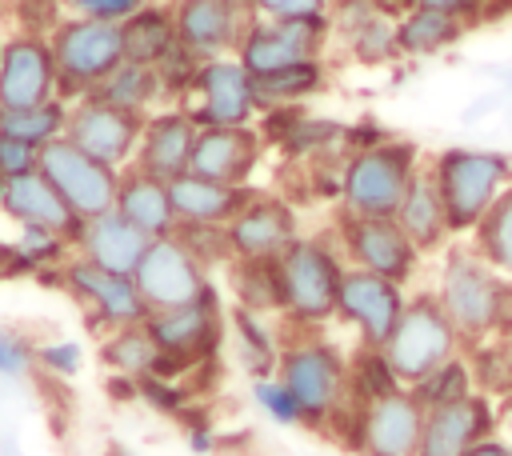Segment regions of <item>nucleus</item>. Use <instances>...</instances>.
<instances>
[{
  "mask_svg": "<svg viewBox=\"0 0 512 456\" xmlns=\"http://www.w3.org/2000/svg\"><path fill=\"white\" fill-rule=\"evenodd\" d=\"M276 380L296 396L308 428L352 436L360 404L348 396V356L320 336V328H292L280 344Z\"/></svg>",
  "mask_w": 512,
  "mask_h": 456,
  "instance_id": "f257e3e1",
  "label": "nucleus"
},
{
  "mask_svg": "<svg viewBox=\"0 0 512 456\" xmlns=\"http://www.w3.org/2000/svg\"><path fill=\"white\" fill-rule=\"evenodd\" d=\"M432 292L444 304L448 320L456 324L464 348L512 336V280L488 268L472 252V244L444 248Z\"/></svg>",
  "mask_w": 512,
  "mask_h": 456,
  "instance_id": "f03ea898",
  "label": "nucleus"
},
{
  "mask_svg": "<svg viewBox=\"0 0 512 456\" xmlns=\"http://www.w3.org/2000/svg\"><path fill=\"white\" fill-rule=\"evenodd\" d=\"M344 252L332 232L296 236L280 260V316L288 328H320L336 316V296L344 280Z\"/></svg>",
  "mask_w": 512,
  "mask_h": 456,
  "instance_id": "7ed1b4c3",
  "label": "nucleus"
},
{
  "mask_svg": "<svg viewBox=\"0 0 512 456\" xmlns=\"http://www.w3.org/2000/svg\"><path fill=\"white\" fill-rule=\"evenodd\" d=\"M424 168L440 192L452 236H472V228L512 184V156L496 148H444Z\"/></svg>",
  "mask_w": 512,
  "mask_h": 456,
  "instance_id": "20e7f679",
  "label": "nucleus"
},
{
  "mask_svg": "<svg viewBox=\"0 0 512 456\" xmlns=\"http://www.w3.org/2000/svg\"><path fill=\"white\" fill-rule=\"evenodd\" d=\"M460 352H464V340H460L456 324L448 320L444 304L436 300V292L420 288L416 296H408V304L384 344V360L392 364L396 380L404 388H412L416 380H424L432 368L448 364Z\"/></svg>",
  "mask_w": 512,
  "mask_h": 456,
  "instance_id": "39448f33",
  "label": "nucleus"
},
{
  "mask_svg": "<svg viewBox=\"0 0 512 456\" xmlns=\"http://www.w3.org/2000/svg\"><path fill=\"white\" fill-rule=\"evenodd\" d=\"M56 72H60V100L76 104L92 96L120 64H124V32L112 20H84L64 16L48 36Z\"/></svg>",
  "mask_w": 512,
  "mask_h": 456,
  "instance_id": "423d86ee",
  "label": "nucleus"
},
{
  "mask_svg": "<svg viewBox=\"0 0 512 456\" xmlns=\"http://www.w3.org/2000/svg\"><path fill=\"white\" fill-rule=\"evenodd\" d=\"M420 148L404 136H392L360 156H348L344 164V192L340 208L356 216H396L404 188L420 172Z\"/></svg>",
  "mask_w": 512,
  "mask_h": 456,
  "instance_id": "0eeeda50",
  "label": "nucleus"
},
{
  "mask_svg": "<svg viewBox=\"0 0 512 456\" xmlns=\"http://www.w3.org/2000/svg\"><path fill=\"white\" fill-rule=\"evenodd\" d=\"M144 328L152 332L156 348L164 352L160 376L168 380H184L196 368H212L220 344H224V312H220V292H208L196 304H180V308H164L152 312L144 320Z\"/></svg>",
  "mask_w": 512,
  "mask_h": 456,
  "instance_id": "6e6552de",
  "label": "nucleus"
},
{
  "mask_svg": "<svg viewBox=\"0 0 512 456\" xmlns=\"http://www.w3.org/2000/svg\"><path fill=\"white\" fill-rule=\"evenodd\" d=\"M328 232L336 236L344 260L352 268L376 272L396 284H408L420 272V252L392 216H356V212L340 208Z\"/></svg>",
  "mask_w": 512,
  "mask_h": 456,
  "instance_id": "1a4fd4ad",
  "label": "nucleus"
},
{
  "mask_svg": "<svg viewBox=\"0 0 512 456\" xmlns=\"http://www.w3.org/2000/svg\"><path fill=\"white\" fill-rule=\"evenodd\" d=\"M48 184L64 196V204L76 212V220H92L116 208V188H120V172L92 160L88 152H80L68 136H56L52 144L40 148V164H36Z\"/></svg>",
  "mask_w": 512,
  "mask_h": 456,
  "instance_id": "9d476101",
  "label": "nucleus"
},
{
  "mask_svg": "<svg viewBox=\"0 0 512 456\" xmlns=\"http://www.w3.org/2000/svg\"><path fill=\"white\" fill-rule=\"evenodd\" d=\"M56 280L80 300V308L88 312V324L100 328V332L128 328V324H144V320L152 316L132 276L96 268V264H88L84 256H68V260L56 268Z\"/></svg>",
  "mask_w": 512,
  "mask_h": 456,
  "instance_id": "9b49d317",
  "label": "nucleus"
},
{
  "mask_svg": "<svg viewBox=\"0 0 512 456\" xmlns=\"http://www.w3.org/2000/svg\"><path fill=\"white\" fill-rule=\"evenodd\" d=\"M144 112H128V108H116L100 96H84L76 104H68V128L64 136L88 152L92 160L124 172L132 160H136V148H140V136H144Z\"/></svg>",
  "mask_w": 512,
  "mask_h": 456,
  "instance_id": "f8f14e48",
  "label": "nucleus"
},
{
  "mask_svg": "<svg viewBox=\"0 0 512 456\" xmlns=\"http://www.w3.org/2000/svg\"><path fill=\"white\" fill-rule=\"evenodd\" d=\"M148 312H164V308H180V304H196L208 292H216V284L208 280V268L176 240V236H160L148 244V252L140 256L136 272H132Z\"/></svg>",
  "mask_w": 512,
  "mask_h": 456,
  "instance_id": "ddd939ff",
  "label": "nucleus"
},
{
  "mask_svg": "<svg viewBox=\"0 0 512 456\" xmlns=\"http://www.w3.org/2000/svg\"><path fill=\"white\" fill-rule=\"evenodd\" d=\"M332 24L328 16H308V20H252V28L244 32L236 60L248 68V76L260 72H276L288 64H304V60H324Z\"/></svg>",
  "mask_w": 512,
  "mask_h": 456,
  "instance_id": "4468645a",
  "label": "nucleus"
},
{
  "mask_svg": "<svg viewBox=\"0 0 512 456\" xmlns=\"http://www.w3.org/2000/svg\"><path fill=\"white\" fill-rule=\"evenodd\" d=\"M196 128H244L260 116L252 96V76L236 56L204 60L192 84V100L180 104Z\"/></svg>",
  "mask_w": 512,
  "mask_h": 456,
  "instance_id": "2eb2a0df",
  "label": "nucleus"
},
{
  "mask_svg": "<svg viewBox=\"0 0 512 456\" xmlns=\"http://www.w3.org/2000/svg\"><path fill=\"white\" fill-rule=\"evenodd\" d=\"M404 304H408L404 284L384 280L364 268H352V264L344 268L340 296H336V320H344L356 332L360 348H384Z\"/></svg>",
  "mask_w": 512,
  "mask_h": 456,
  "instance_id": "dca6fc26",
  "label": "nucleus"
},
{
  "mask_svg": "<svg viewBox=\"0 0 512 456\" xmlns=\"http://www.w3.org/2000/svg\"><path fill=\"white\" fill-rule=\"evenodd\" d=\"M424 432V408L408 388L360 404L348 448L360 456H416Z\"/></svg>",
  "mask_w": 512,
  "mask_h": 456,
  "instance_id": "f3484780",
  "label": "nucleus"
},
{
  "mask_svg": "<svg viewBox=\"0 0 512 456\" xmlns=\"http://www.w3.org/2000/svg\"><path fill=\"white\" fill-rule=\"evenodd\" d=\"M60 100V72L48 36L16 32L0 40V108H36Z\"/></svg>",
  "mask_w": 512,
  "mask_h": 456,
  "instance_id": "a211bd4d",
  "label": "nucleus"
},
{
  "mask_svg": "<svg viewBox=\"0 0 512 456\" xmlns=\"http://www.w3.org/2000/svg\"><path fill=\"white\" fill-rule=\"evenodd\" d=\"M176 44L200 60L236 56L244 32L252 28V12L244 0H176Z\"/></svg>",
  "mask_w": 512,
  "mask_h": 456,
  "instance_id": "6ab92c4d",
  "label": "nucleus"
},
{
  "mask_svg": "<svg viewBox=\"0 0 512 456\" xmlns=\"http://www.w3.org/2000/svg\"><path fill=\"white\" fill-rule=\"evenodd\" d=\"M300 236L296 208L276 192H252V200L228 224L232 260H280V252Z\"/></svg>",
  "mask_w": 512,
  "mask_h": 456,
  "instance_id": "aec40b11",
  "label": "nucleus"
},
{
  "mask_svg": "<svg viewBox=\"0 0 512 456\" xmlns=\"http://www.w3.org/2000/svg\"><path fill=\"white\" fill-rule=\"evenodd\" d=\"M496 432V400L488 392H472L456 404L428 408L424 412V432H420V452L416 456H464L472 444Z\"/></svg>",
  "mask_w": 512,
  "mask_h": 456,
  "instance_id": "412c9836",
  "label": "nucleus"
},
{
  "mask_svg": "<svg viewBox=\"0 0 512 456\" xmlns=\"http://www.w3.org/2000/svg\"><path fill=\"white\" fill-rule=\"evenodd\" d=\"M264 140L256 132V124L244 128H200L196 144H192V160L188 172L216 180V184H248L260 156H264Z\"/></svg>",
  "mask_w": 512,
  "mask_h": 456,
  "instance_id": "4be33fe9",
  "label": "nucleus"
},
{
  "mask_svg": "<svg viewBox=\"0 0 512 456\" xmlns=\"http://www.w3.org/2000/svg\"><path fill=\"white\" fill-rule=\"evenodd\" d=\"M0 212L16 228H48L64 240H76V232H80L76 212L64 204V196L48 184V176L40 168L20 172V176H0Z\"/></svg>",
  "mask_w": 512,
  "mask_h": 456,
  "instance_id": "5701e85b",
  "label": "nucleus"
},
{
  "mask_svg": "<svg viewBox=\"0 0 512 456\" xmlns=\"http://www.w3.org/2000/svg\"><path fill=\"white\" fill-rule=\"evenodd\" d=\"M196 124L184 108H160V112H148L144 120V136H140V148H136V160L132 168L172 184L176 176L188 172V160H192V144H196Z\"/></svg>",
  "mask_w": 512,
  "mask_h": 456,
  "instance_id": "b1692460",
  "label": "nucleus"
},
{
  "mask_svg": "<svg viewBox=\"0 0 512 456\" xmlns=\"http://www.w3.org/2000/svg\"><path fill=\"white\" fill-rule=\"evenodd\" d=\"M148 244H152V240H148L140 228H132L116 208L104 212V216L84 220L80 232H76V240H72L76 256H84V260L96 264V268L120 272V276H132V272H136V264H140V256L148 252Z\"/></svg>",
  "mask_w": 512,
  "mask_h": 456,
  "instance_id": "393cba45",
  "label": "nucleus"
},
{
  "mask_svg": "<svg viewBox=\"0 0 512 456\" xmlns=\"http://www.w3.org/2000/svg\"><path fill=\"white\" fill-rule=\"evenodd\" d=\"M252 192L256 188H248V184H216V180H204L192 172H184L168 184L176 224H212V228H228L236 220V212L252 200Z\"/></svg>",
  "mask_w": 512,
  "mask_h": 456,
  "instance_id": "a878e982",
  "label": "nucleus"
},
{
  "mask_svg": "<svg viewBox=\"0 0 512 456\" xmlns=\"http://www.w3.org/2000/svg\"><path fill=\"white\" fill-rule=\"evenodd\" d=\"M116 212L140 228L148 240H160V236H172L176 232V212H172V196H168V184L140 172V168H124L120 172V188H116Z\"/></svg>",
  "mask_w": 512,
  "mask_h": 456,
  "instance_id": "bb28decb",
  "label": "nucleus"
},
{
  "mask_svg": "<svg viewBox=\"0 0 512 456\" xmlns=\"http://www.w3.org/2000/svg\"><path fill=\"white\" fill-rule=\"evenodd\" d=\"M392 220L404 228V236L416 244L420 256L444 252L448 240H452L448 216H444V204H440V192H436L428 168H420V172L412 176V184L404 188V200H400V208H396Z\"/></svg>",
  "mask_w": 512,
  "mask_h": 456,
  "instance_id": "cd10ccee",
  "label": "nucleus"
},
{
  "mask_svg": "<svg viewBox=\"0 0 512 456\" xmlns=\"http://www.w3.org/2000/svg\"><path fill=\"white\" fill-rule=\"evenodd\" d=\"M120 32H124V60L128 64L156 68L176 48V16H172V4H144L140 12H132L120 24Z\"/></svg>",
  "mask_w": 512,
  "mask_h": 456,
  "instance_id": "c85d7f7f",
  "label": "nucleus"
},
{
  "mask_svg": "<svg viewBox=\"0 0 512 456\" xmlns=\"http://www.w3.org/2000/svg\"><path fill=\"white\" fill-rule=\"evenodd\" d=\"M464 28H468V24H460L456 16H444V12H436V8L416 4V8H408V12L396 20V48H400V56H408V60L440 56V52H448V48L464 36Z\"/></svg>",
  "mask_w": 512,
  "mask_h": 456,
  "instance_id": "c756f323",
  "label": "nucleus"
},
{
  "mask_svg": "<svg viewBox=\"0 0 512 456\" xmlns=\"http://www.w3.org/2000/svg\"><path fill=\"white\" fill-rule=\"evenodd\" d=\"M324 84H328L324 60H304V64H288V68L252 76V96H256L260 112L264 108H292V104H304V100L320 96Z\"/></svg>",
  "mask_w": 512,
  "mask_h": 456,
  "instance_id": "7c9ffc66",
  "label": "nucleus"
},
{
  "mask_svg": "<svg viewBox=\"0 0 512 456\" xmlns=\"http://www.w3.org/2000/svg\"><path fill=\"white\" fill-rule=\"evenodd\" d=\"M100 360L116 372V376H128V380H140V376H160V364H164V352L156 348L152 332L144 324H128V328H112L100 344Z\"/></svg>",
  "mask_w": 512,
  "mask_h": 456,
  "instance_id": "2f4dec72",
  "label": "nucleus"
},
{
  "mask_svg": "<svg viewBox=\"0 0 512 456\" xmlns=\"http://www.w3.org/2000/svg\"><path fill=\"white\" fill-rule=\"evenodd\" d=\"M468 244L488 268H496L500 276L512 280V184L500 192V200L488 208V216L472 228Z\"/></svg>",
  "mask_w": 512,
  "mask_h": 456,
  "instance_id": "473e14b6",
  "label": "nucleus"
},
{
  "mask_svg": "<svg viewBox=\"0 0 512 456\" xmlns=\"http://www.w3.org/2000/svg\"><path fill=\"white\" fill-rule=\"evenodd\" d=\"M232 292H236V308L260 312V316H280V272L276 260H232Z\"/></svg>",
  "mask_w": 512,
  "mask_h": 456,
  "instance_id": "72a5a7b5",
  "label": "nucleus"
},
{
  "mask_svg": "<svg viewBox=\"0 0 512 456\" xmlns=\"http://www.w3.org/2000/svg\"><path fill=\"white\" fill-rule=\"evenodd\" d=\"M92 96H100V100H108V104H116V108H128V112H152V104L156 100H164V88H160V76H156V68H148V64H120Z\"/></svg>",
  "mask_w": 512,
  "mask_h": 456,
  "instance_id": "f704fd0d",
  "label": "nucleus"
},
{
  "mask_svg": "<svg viewBox=\"0 0 512 456\" xmlns=\"http://www.w3.org/2000/svg\"><path fill=\"white\" fill-rule=\"evenodd\" d=\"M68 128V104L64 100H48L36 108H0V136L24 140L32 148L52 144L56 136H64Z\"/></svg>",
  "mask_w": 512,
  "mask_h": 456,
  "instance_id": "c9c22d12",
  "label": "nucleus"
},
{
  "mask_svg": "<svg viewBox=\"0 0 512 456\" xmlns=\"http://www.w3.org/2000/svg\"><path fill=\"white\" fill-rule=\"evenodd\" d=\"M232 332H236V348H240V360L252 372V380L276 376L280 340L272 336V328L264 324V316L260 312H248V308H236L232 312Z\"/></svg>",
  "mask_w": 512,
  "mask_h": 456,
  "instance_id": "e433bc0d",
  "label": "nucleus"
},
{
  "mask_svg": "<svg viewBox=\"0 0 512 456\" xmlns=\"http://www.w3.org/2000/svg\"><path fill=\"white\" fill-rule=\"evenodd\" d=\"M408 392H412V396L420 400V408L428 412V408H444V404H456V400L472 396V392H476V376H472V364H468L464 352H460V356H452L448 364L432 368L424 380H416Z\"/></svg>",
  "mask_w": 512,
  "mask_h": 456,
  "instance_id": "4c0bfd02",
  "label": "nucleus"
},
{
  "mask_svg": "<svg viewBox=\"0 0 512 456\" xmlns=\"http://www.w3.org/2000/svg\"><path fill=\"white\" fill-rule=\"evenodd\" d=\"M344 136V124L332 116H308L300 112V120L288 128V136L276 144L284 160H316L324 152H336Z\"/></svg>",
  "mask_w": 512,
  "mask_h": 456,
  "instance_id": "58836bf2",
  "label": "nucleus"
},
{
  "mask_svg": "<svg viewBox=\"0 0 512 456\" xmlns=\"http://www.w3.org/2000/svg\"><path fill=\"white\" fill-rule=\"evenodd\" d=\"M396 388H404V384L396 380L392 364L384 360V348H356V356L348 360V396H352V404L380 400Z\"/></svg>",
  "mask_w": 512,
  "mask_h": 456,
  "instance_id": "ea45409f",
  "label": "nucleus"
},
{
  "mask_svg": "<svg viewBox=\"0 0 512 456\" xmlns=\"http://www.w3.org/2000/svg\"><path fill=\"white\" fill-rule=\"evenodd\" d=\"M348 52L360 64H388L392 56H400V48H396V20H388V16L376 12L368 24H360L348 36Z\"/></svg>",
  "mask_w": 512,
  "mask_h": 456,
  "instance_id": "a19ab883",
  "label": "nucleus"
},
{
  "mask_svg": "<svg viewBox=\"0 0 512 456\" xmlns=\"http://www.w3.org/2000/svg\"><path fill=\"white\" fill-rule=\"evenodd\" d=\"M204 268L216 264H232V248H228V228H212V224H176L172 232Z\"/></svg>",
  "mask_w": 512,
  "mask_h": 456,
  "instance_id": "79ce46f5",
  "label": "nucleus"
},
{
  "mask_svg": "<svg viewBox=\"0 0 512 456\" xmlns=\"http://www.w3.org/2000/svg\"><path fill=\"white\" fill-rule=\"evenodd\" d=\"M252 400L268 412V420L272 424H284V428H292V424H304V416H300V404H296V396L276 380V376H260V380H252Z\"/></svg>",
  "mask_w": 512,
  "mask_h": 456,
  "instance_id": "37998d69",
  "label": "nucleus"
},
{
  "mask_svg": "<svg viewBox=\"0 0 512 456\" xmlns=\"http://www.w3.org/2000/svg\"><path fill=\"white\" fill-rule=\"evenodd\" d=\"M32 368H36V344L24 332L0 324V376L4 380H24Z\"/></svg>",
  "mask_w": 512,
  "mask_h": 456,
  "instance_id": "c03bdc74",
  "label": "nucleus"
},
{
  "mask_svg": "<svg viewBox=\"0 0 512 456\" xmlns=\"http://www.w3.org/2000/svg\"><path fill=\"white\" fill-rule=\"evenodd\" d=\"M36 368H44L48 376H76L84 368V348L76 340H48V344H36Z\"/></svg>",
  "mask_w": 512,
  "mask_h": 456,
  "instance_id": "a18cd8bd",
  "label": "nucleus"
},
{
  "mask_svg": "<svg viewBox=\"0 0 512 456\" xmlns=\"http://www.w3.org/2000/svg\"><path fill=\"white\" fill-rule=\"evenodd\" d=\"M256 20H308L328 16L332 0H244Z\"/></svg>",
  "mask_w": 512,
  "mask_h": 456,
  "instance_id": "49530a36",
  "label": "nucleus"
},
{
  "mask_svg": "<svg viewBox=\"0 0 512 456\" xmlns=\"http://www.w3.org/2000/svg\"><path fill=\"white\" fill-rule=\"evenodd\" d=\"M68 16H84V20H112L124 24L132 12H140L152 0H60Z\"/></svg>",
  "mask_w": 512,
  "mask_h": 456,
  "instance_id": "de8ad7c7",
  "label": "nucleus"
},
{
  "mask_svg": "<svg viewBox=\"0 0 512 456\" xmlns=\"http://www.w3.org/2000/svg\"><path fill=\"white\" fill-rule=\"evenodd\" d=\"M60 12H64V4H60V0H16L20 32H32V36H52V32H56V24L64 20Z\"/></svg>",
  "mask_w": 512,
  "mask_h": 456,
  "instance_id": "09e8293b",
  "label": "nucleus"
},
{
  "mask_svg": "<svg viewBox=\"0 0 512 456\" xmlns=\"http://www.w3.org/2000/svg\"><path fill=\"white\" fill-rule=\"evenodd\" d=\"M384 140H392V132H388L380 120L364 116V120H356V124H344L340 152H344V156H360V152H368V148H376V144H384Z\"/></svg>",
  "mask_w": 512,
  "mask_h": 456,
  "instance_id": "8fccbe9b",
  "label": "nucleus"
},
{
  "mask_svg": "<svg viewBox=\"0 0 512 456\" xmlns=\"http://www.w3.org/2000/svg\"><path fill=\"white\" fill-rule=\"evenodd\" d=\"M36 164H40V148H32L24 140H12V136H0V176L36 172Z\"/></svg>",
  "mask_w": 512,
  "mask_h": 456,
  "instance_id": "3c124183",
  "label": "nucleus"
},
{
  "mask_svg": "<svg viewBox=\"0 0 512 456\" xmlns=\"http://www.w3.org/2000/svg\"><path fill=\"white\" fill-rule=\"evenodd\" d=\"M416 4L436 8V12H444V16H456L460 24H472V20H480V16L488 12L492 0H416Z\"/></svg>",
  "mask_w": 512,
  "mask_h": 456,
  "instance_id": "603ef678",
  "label": "nucleus"
},
{
  "mask_svg": "<svg viewBox=\"0 0 512 456\" xmlns=\"http://www.w3.org/2000/svg\"><path fill=\"white\" fill-rule=\"evenodd\" d=\"M188 448H192L196 456H208V452L216 448L212 428H208V424H188Z\"/></svg>",
  "mask_w": 512,
  "mask_h": 456,
  "instance_id": "864d4df0",
  "label": "nucleus"
},
{
  "mask_svg": "<svg viewBox=\"0 0 512 456\" xmlns=\"http://www.w3.org/2000/svg\"><path fill=\"white\" fill-rule=\"evenodd\" d=\"M464 456H512V448L504 444V436H500V432H492V436H484L480 444H472Z\"/></svg>",
  "mask_w": 512,
  "mask_h": 456,
  "instance_id": "5fc2aeb1",
  "label": "nucleus"
},
{
  "mask_svg": "<svg viewBox=\"0 0 512 456\" xmlns=\"http://www.w3.org/2000/svg\"><path fill=\"white\" fill-rule=\"evenodd\" d=\"M496 432L504 436V444L512 448V392L508 396H500V404H496Z\"/></svg>",
  "mask_w": 512,
  "mask_h": 456,
  "instance_id": "6e6d98bb",
  "label": "nucleus"
},
{
  "mask_svg": "<svg viewBox=\"0 0 512 456\" xmlns=\"http://www.w3.org/2000/svg\"><path fill=\"white\" fill-rule=\"evenodd\" d=\"M380 16H388V20H400L408 8H416V0H368Z\"/></svg>",
  "mask_w": 512,
  "mask_h": 456,
  "instance_id": "4d7b16f0",
  "label": "nucleus"
},
{
  "mask_svg": "<svg viewBox=\"0 0 512 456\" xmlns=\"http://www.w3.org/2000/svg\"><path fill=\"white\" fill-rule=\"evenodd\" d=\"M104 456H140V452H132V448H124V444H108Z\"/></svg>",
  "mask_w": 512,
  "mask_h": 456,
  "instance_id": "13d9d810",
  "label": "nucleus"
}]
</instances>
